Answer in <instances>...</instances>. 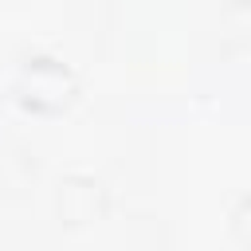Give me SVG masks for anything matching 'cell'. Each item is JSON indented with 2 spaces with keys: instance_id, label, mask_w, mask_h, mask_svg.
I'll return each mask as SVG.
<instances>
[{
  "instance_id": "1",
  "label": "cell",
  "mask_w": 251,
  "mask_h": 251,
  "mask_svg": "<svg viewBox=\"0 0 251 251\" xmlns=\"http://www.w3.org/2000/svg\"><path fill=\"white\" fill-rule=\"evenodd\" d=\"M67 94H71V75H67L59 63L39 59V63H31V67L24 71V78H20V98L31 102V106L55 110V106L67 102Z\"/></svg>"
}]
</instances>
